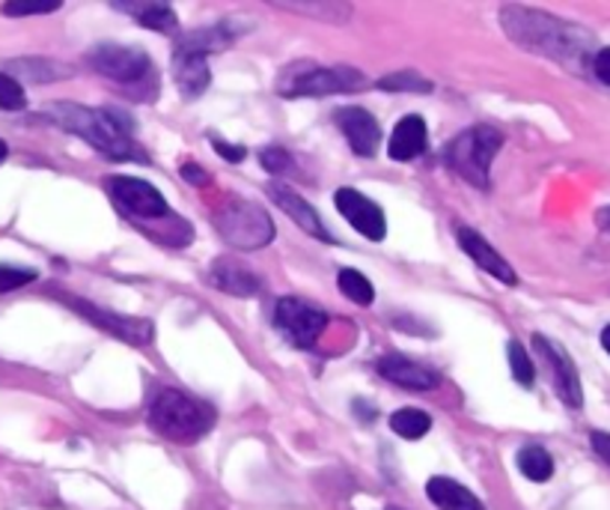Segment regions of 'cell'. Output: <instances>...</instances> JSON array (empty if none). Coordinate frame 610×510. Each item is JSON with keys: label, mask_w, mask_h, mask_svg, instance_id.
Wrapping results in <instances>:
<instances>
[{"label": "cell", "mask_w": 610, "mask_h": 510, "mask_svg": "<svg viewBox=\"0 0 610 510\" xmlns=\"http://www.w3.org/2000/svg\"><path fill=\"white\" fill-rule=\"evenodd\" d=\"M500 24L506 37L525 51L551 58L569 69H587L596 58V37L581 24H572L566 19H554L548 12L530 10V7H500Z\"/></svg>", "instance_id": "obj_1"}, {"label": "cell", "mask_w": 610, "mask_h": 510, "mask_svg": "<svg viewBox=\"0 0 610 510\" xmlns=\"http://www.w3.org/2000/svg\"><path fill=\"white\" fill-rule=\"evenodd\" d=\"M42 116L69 135L86 141L107 159H144V150L132 137V120H125L120 111L86 108L77 102H51L42 108Z\"/></svg>", "instance_id": "obj_2"}, {"label": "cell", "mask_w": 610, "mask_h": 510, "mask_svg": "<svg viewBox=\"0 0 610 510\" xmlns=\"http://www.w3.org/2000/svg\"><path fill=\"white\" fill-rule=\"evenodd\" d=\"M149 427L170 442L194 445L215 427V409L185 391L162 388L149 404Z\"/></svg>", "instance_id": "obj_3"}, {"label": "cell", "mask_w": 610, "mask_h": 510, "mask_svg": "<svg viewBox=\"0 0 610 510\" xmlns=\"http://www.w3.org/2000/svg\"><path fill=\"white\" fill-rule=\"evenodd\" d=\"M504 146V135L492 129V125H474L458 132L444 150V162L449 171H456L465 183L488 188L492 183V162Z\"/></svg>", "instance_id": "obj_4"}, {"label": "cell", "mask_w": 610, "mask_h": 510, "mask_svg": "<svg viewBox=\"0 0 610 510\" xmlns=\"http://www.w3.org/2000/svg\"><path fill=\"white\" fill-rule=\"evenodd\" d=\"M366 78L354 67H316V63H292L277 78V93L287 99H322L337 93H352L363 88Z\"/></svg>", "instance_id": "obj_5"}, {"label": "cell", "mask_w": 610, "mask_h": 510, "mask_svg": "<svg viewBox=\"0 0 610 510\" xmlns=\"http://www.w3.org/2000/svg\"><path fill=\"white\" fill-rule=\"evenodd\" d=\"M215 227L232 248L257 251L271 245L275 239V222L262 206L245 197H227L215 210Z\"/></svg>", "instance_id": "obj_6"}, {"label": "cell", "mask_w": 610, "mask_h": 510, "mask_svg": "<svg viewBox=\"0 0 610 510\" xmlns=\"http://www.w3.org/2000/svg\"><path fill=\"white\" fill-rule=\"evenodd\" d=\"M86 63L99 75L111 78L116 84H125V88H141L144 81L153 78V60L149 54L141 49H132V45H120V42H99L93 49L86 51Z\"/></svg>", "instance_id": "obj_7"}, {"label": "cell", "mask_w": 610, "mask_h": 510, "mask_svg": "<svg viewBox=\"0 0 610 510\" xmlns=\"http://www.w3.org/2000/svg\"><path fill=\"white\" fill-rule=\"evenodd\" d=\"M105 188L111 194V201L120 206L125 218L134 222H158V218H173L170 206L164 201V194L146 180L137 176H107Z\"/></svg>", "instance_id": "obj_8"}, {"label": "cell", "mask_w": 610, "mask_h": 510, "mask_svg": "<svg viewBox=\"0 0 610 510\" xmlns=\"http://www.w3.org/2000/svg\"><path fill=\"white\" fill-rule=\"evenodd\" d=\"M275 326L292 347L313 349L316 340L328 328V314L310 302L298 299V296H287V299L277 302Z\"/></svg>", "instance_id": "obj_9"}, {"label": "cell", "mask_w": 610, "mask_h": 510, "mask_svg": "<svg viewBox=\"0 0 610 510\" xmlns=\"http://www.w3.org/2000/svg\"><path fill=\"white\" fill-rule=\"evenodd\" d=\"M534 349L536 356H542L545 367H548V376H551V386L554 391H557V397H560L569 409H581V376H578V367H575V361L569 358V353H566L557 340L542 335L534 337Z\"/></svg>", "instance_id": "obj_10"}, {"label": "cell", "mask_w": 610, "mask_h": 510, "mask_svg": "<svg viewBox=\"0 0 610 510\" xmlns=\"http://www.w3.org/2000/svg\"><path fill=\"white\" fill-rule=\"evenodd\" d=\"M63 302H69L77 314H84L90 323H96L102 332L107 335L120 337L125 344H134V347H144L153 340V323L149 319H137V317H123V314H111L105 308H96L84 299H75V296H63Z\"/></svg>", "instance_id": "obj_11"}, {"label": "cell", "mask_w": 610, "mask_h": 510, "mask_svg": "<svg viewBox=\"0 0 610 510\" xmlns=\"http://www.w3.org/2000/svg\"><path fill=\"white\" fill-rule=\"evenodd\" d=\"M337 210L343 212V218L352 224L354 231L366 236L370 242H382L387 236V218H384L382 206L370 201L366 194L358 188H337L334 194Z\"/></svg>", "instance_id": "obj_12"}, {"label": "cell", "mask_w": 610, "mask_h": 510, "mask_svg": "<svg viewBox=\"0 0 610 510\" xmlns=\"http://www.w3.org/2000/svg\"><path fill=\"white\" fill-rule=\"evenodd\" d=\"M340 132L345 135L352 153L363 155V159H372L379 153V144H382V125L379 120L366 111V108H340L334 114Z\"/></svg>", "instance_id": "obj_13"}, {"label": "cell", "mask_w": 610, "mask_h": 510, "mask_svg": "<svg viewBox=\"0 0 610 510\" xmlns=\"http://www.w3.org/2000/svg\"><path fill=\"white\" fill-rule=\"evenodd\" d=\"M456 239L458 248L465 251L467 257L477 263L479 269L488 272L492 278H497L500 284H506V287H515V284H518V275H515V269L509 266V261H506L500 251H495L488 245V239L483 233L471 231V227H458Z\"/></svg>", "instance_id": "obj_14"}, {"label": "cell", "mask_w": 610, "mask_h": 510, "mask_svg": "<svg viewBox=\"0 0 610 510\" xmlns=\"http://www.w3.org/2000/svg\"><path fill=\"white\" fill-rule=\"evenodd\" d=\"M379 374L393 382V386L409 388V391H435L441 386V374L432 367L420 365L414 358L391 353V356L379 358Z\"/></svg>", "instance_id": "obj_15"}, {"label": "cell", "mask_w": 610, "mask_h": 510, "mask_svg": "<svg viewBox=\"0 0 610 510\" xmlns=\"http://www.w3.org/2000/svg\"><path fill=\"white\" fill-rule=\"evenodd\" d=\"M266 194L271 197V201L280 206V212H287L289 218L301 227L304 233H310L313 239L319 242H334V236H331V231L324 227L322 218H319V212L310 206V203L301 197V194H296L289 185H280V183H271L266 185Z\"/></svg>", "instance_id": "obj_16"}, {"label": "cell", "mask_w": 610, "mask_h": 510, "mask_svg": "<svg viewBox=\"0 0 610 510\" xmlns=\"http://www.w3.org/2000/svg\"><path fill=\"white\" fill-rule=\"evenodd\" d=\"M173 78H176V88H179L182 99H200L211 84L206 58L185 49H173Z\"/></svg>", "instance_id": "obj_17"}, {"label": "cell", "mask_w": 610, "mask_h": 510, "mask_svg": "<svg viewBox=\"0 0 610 510\" xmlns=\"http://www.w3.org/2000/svg\"><path fill=\"white\" fill-rule=\"evenodd\" d=\"M430 146V129H426V120L417 114L402 116L396 129H393L391 144H387V153H391L393 162H411L417 155L426 153Z\"/></svg>", "instance_id": "obj_18"}, {"label": "cell", "mask_w": 610, "mask_h": 510, "mask_svg": "<svg viewBox=\"0 0 610 510\" xmlns=\"http://www.w3.org/2000/svg\"><path fill=\"white\" fill-rule=\"evenodd\" d=\"M209 284L220 293H227V296H239V299H250V296H259V278L248 266H241L236 261H227V257H220L215 261V266L209 269Z\"/></svg>", "instance_id": "obj_19"}, {"label": "cell", "mask_w": 610, "mask_h": 510, "mask_svg": "<svg viewBox=\"0 0 610 510\" xmlns=\"http://www.w3.org/2000/svg\"><path fill=\"white\" fill-rule=\"evenodd\" d=\"M426 496L438 510H486V504L474 496V492L462 487L453 478H444V475H435L426 483Z\"/></svg>", "instance_id": "obj_20"}, {"label": "cell", "mask_w": 610, "mask_h": 510, "mask_svg": "<svg viewBox=\"0 0 610 510\" xmlns=\"http://www.w3.org/2000/svg\"><path fill=\"white\" fill-rule=\"evenodd\" d=\"M7 75H12L15 81L24 78V81H33V84H51V81H63V78H72V67L60 63V60L51 58H19L3 63Z\"/></svg>", "instance_id": "obj_21"}, {"label": "cell", "mask_w": 610, "mask_h": 510, "mask_svg": "<svg viewBox=\"0 0 610 510\" xmlns=\"http://www.w3.org/2000/svg\"><path fill=\"white\" fill-rule=\"evenodd\" d=\"M114 10L128 12L141 28L155 30V33H176L179 19L170 3H114Z\"/></svg>", "instance_id": "obj_22"}, {"label": "cell", "mask_w": 610, "mask_h": 510, "mask_svg": "<svg viewBox=\"0 0 610 510\" xmlns=\"http://www.w3.org/2000/svg\"><path fill=\"white\" fill-rule=\"evenodd\" d=\"M515 462H518V469H521V475H525L527 481H534V483L551 481L554 460L542 445H527V448H521L518 457H515Z\"/></svg>", "instance_id": "obj_23"}, {"label": "cell", "mask_w": 610, "mask_h": 510, "mask_svg": "<svg viewBox=\"0 0 610 510\" xmlns=\"http://www.w3.org/2000/svg\"><path fill=\"white\" fill-rule=\"evenodd\" d=\"M277 10L298 12V16H313L319 21L343 24L354 12L352 3H337V0H319V3H277Z\"/></svg>", "instance_id": "obj_24"}, {"label": "cell", "mask_w": 610, "mask_h": 510, "mask_svg": "<svg viewBox=\"0 0 610 510\" xmlns=\"http://www.w3.org/2000/svg\"><path fill=\"white\" fill-rule=\"evenodd\" d=\"M391 430L400 439H423V436L432 430V415L420 412V409H400V412L391 415Z\"/></svg>", "instance_id": "obj_25"}, {"label": "cell", "mask_w": 610, "mask_h": 510, "mask_svg": "<svg viewBox=\"0 0 610 510\" xmlns=\"http://www.w3.org/2000/svg\"><path fill=\"white\" fill-rule=\"evenodd\" d=\"M337 284H340V293H343L345 299L361 305V308H370L372 302H375V289H372L370 278L363 272L343 269L337 275Z\"/></svg>", "instance_id": "obj_26"}, {"label": "cell", "mask_w": 610, "mask_h": 510, "mask_svg": "<svg viewBox=\"0 0 610 510\" xmlns=\"http://www.w3.org/2000/svg\"><path fill=\"white\" fill-rule=\"evenodd\" d=\"M375 88L387 90V93H430L432 81L414 72V69H402V72H393V75L375 81Z\"/></svg>", "instance_id": "obj_27"}, {"label": "cell", "mask_w": 610, "mask_h": 510, "mask_svg": "<svg viewBox=\"0 0 610 510\" xmlns=\"http://www.w3.org/2000/svg\"><path fill=\"white\" fill-rule=\"evenodd\" d=\"M506 358H509V370H513L515 382H518L521 388H534L536 367L518 340H509V347H506Z\"/></svg>", "instance_id": "obj_28"}, {"label": "cell", "mask_w": 610, "mask_h": 510, "mask_svg": "<svg viewBox=\"0 0 610 510\" xmlns=\"http://www.w3.org/2000/svg\"><path fill=\"white\" fill-rule=\"evenodd\" d=\"M0 108L3 111H24L28 108V96H24L21 81H15L7 72H0Z\"/></svg>", "instance_id": "obj_29"}, {"label": "cell", "mask_w": 610, "mask_h": 510, "mask_svg": "<svg viewBox=\"0 0 610 510\" xmlns=\"http://www.w3.org/2000/svg\"><path fill=\"white\" fill-rule=\"evenodd\" d=\"M259 162H262V167H266L268 174L275 176H283V174H292V155L283 150V146H266L262 153H259Z\"/></svg>", "instance_id": "obj_30"}, {"label": "cell", "mask_w": 610, "mask_h": 510, "mask_svg": "<svg viewBox=\"0 0 610 510\" xmlns=\"http://www.w3.org/2000/svg\"><path fill=\"white\" fill-rule=\"evenodd\" d=\"M58 0H45V3H28V0H19V3H3L0 12L10 16V19H24V16H49V12H58Z\"/></svg>", "instance_id": "obj_31"}, {"label": "cell", "mask_w": 610, "mask_h": 510, "mask_svg": "<svg viewBox=\"0 0 610 510\" xmlns=\"http://www.w3.org/2000/svg\"><path fill=\"white\" fill-rule=\"evenodd\" d=\"M37 280V269H19V266H0V293L28 287Z\"/></svg>", "instance_id": "obj_32"}, {"label": "cell", "mask_w": 610, "mask_h": 510, "mask_svg": "<svg viewBox=\"0 0 610 510\" xmlns=\"http://www.w3.org/2000/svg\"><path fill=\"white\" fill-rule=\"evenodd\" d=\"M592 75L599 78L601 84H608L610 88V49H599L596 51V58H592Z\"/></svg>", "instance_id": "obj_33"}, {"label": "cell", "mask_w": 610, "mask_h": 510, "mask_svg": "<svg viewBox=\"0 0 610 510\" xmlns=\"http://www.w3.org/2000/svg\"><path fill=\"white\" fill-rule=\"evenodd\" d=\"M215 153L218 155H224V159H227V162H232V164H239V162H245V159H248V150H245V146H229V144H224V141H215Z\"/></svg>", "instance_id": "obj_34"}, {"label": "cell", "mask_w": 610, "mask_h": 510, "mask_svg": "<svg viewBox=\"0 0 610 510\" xmlns=\"http://www.w3.org/2000/svg\"><path fill=\"white\" fill-rule=\"evenodd\" d=\"M590 442H592V451L599 453L604 462H610V434H599V430H596V434L590 436Z\"/></svg>", "instance_id": "obj_35"}, {"label": "cell", "mask_w": 610, "mask_h": 510, "mask_svg": "<svg viewBox=\"0 0 610 510\" xmlns=\"http://www.w3.org/2000/svg\"><path fill=\"white\" fill-rule=\"evenodd\" d=\"M182 176H185L188 183H197V185H203V183H206V180H209V176L203 174L200 167H197V164H194V162L182 164Z\"/></svg>", "instance_id": "obj_36"}, {"label": "cell", "mask_w": 610, "mask_h": 510, "mask_svg": "<svg viewBox=\"0 0 610 510\" xmlns=\"http://www.w3.org/2000/svg\"><path fill=\"white\" fill-rule=\"evenodd\" d=\"M596 224H599V227L604 233H610V206L599 210V215H596Z\"/></svg>", "instance_id": "obj_37"}, {"label": "cell", "mask_w": 610, "mask_h": 510, "mask_svg": "<svg viewBox=\"0 0 610 510\" xmlns=\"http://www.w3.org/2000/svg\"><path fill=\"white\" fill-rule=\"evenodd\" d=\"M601 347H604V353H608V356H610V326L604 328V332H601Z\"/></svg>", "instance_id": "obj_38"}, {"label": "cell", "mask_w": 610, "mask_h": 510, "mask_svg": "<svg viewBox=\"0 0 610 510\" xmlns=\"http://www.w3.org/2000/svg\"><path fill=\"white\" fill-rule=\"evenodd\" d=\"M7 155H10V146H7V141H3V137H0V162H3V159H7Z\"/></svg>", "instance_id": "obj_39"}]
</instances>
